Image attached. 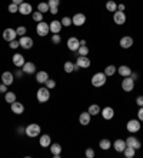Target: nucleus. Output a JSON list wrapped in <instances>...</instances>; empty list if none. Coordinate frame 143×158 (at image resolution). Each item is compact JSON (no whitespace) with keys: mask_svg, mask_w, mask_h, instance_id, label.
Here are the masks:
<instances>
[{"mask_svg":"<svg viewBox=\"0 0 143 158\" xmlns=\"http://www.w3.org/2000/svg\"><path fill=\"white\" fill-rule=\"evenodd\" d=\"M40 131H42V128H40V125L39 124H29L27 127H26V135L27 137H30V138H36V137H39L40 135Z\"/></svg>","mask_w":143,"mask_h":158,"instance_id":"f257e3e1","label":"nucleus"},{"mask_svg":"<svg viewBox=\"0 0 143 158\" xmlns=\"http://www.w3.org/2000/svg\"><path fill=\"white\" fill-rule=\"evenodd\" d=\"M106 78L107 76L105 73H96L92 77V85L93 87H102L106 84Z\"/></svg>","mask_w":143,"mask_h":158,"instance_id":"f03ea898","label":"nucleus"},{"mask_svg":"<svg viewBox=\"0 0 143 158\" xmlns=\"http://www.w3.org/2000/svg\"><path fill=\"white\" fill-rule=\"evenodd\" d=\"M37 101L39 103H46V101H49V98H50V90H49L47 87H42L37 90Z\"/></svg>","mask_w":143,"mask_h":158,"instance_id":"7ed1b4c3","label":"nucleus"},{"mask_svg":"<svg viewBox=\"0 0 143 158\" xmlns=\"http://www.w3.org/2000/svg\"><path fill=\"white\" fill-rule=\"evenodd\" d=\"M135 88V80L132 77H123V81H122V90L126 93L133 91Z\"/></svg>","mask_w":143,"mask_h":158,"instance_id":"20e7f679","label":"nucleus"},{"mask_svg":"<svg viewBox=\"0 0 143 158\" xmlns=\"http://www.w3.org/2000/svg\"><path fill=\"white\" fill-rule=\"evenodd\" d=\"M49 31H50V29H49V24H47V23H44V22H39V23H37V26H36V33L39 34L40 37L47 36Z\"/></svg>","mask_w":143,"mask_h":158,"instance_id":"39448f33","label":"nucleus"},{"mask_svg":"<svg viewBox=\"0 0 143 158\" xmlns=\"http://www.w3.org/2000/svg\"><path fill=\"white\" fill-rule=\"evenodd\" d=\"M19 43H20V47L25 48V50H30L33 47V39L29 36H22L19 39Z\"/></svg>","mask_w":143,"mask_h":158,"instance_id":"423d86ee","label":"nucleus"},{"mask_svg":"<svg viewBox=\"0 0 143 158\" xmlns=\"http://www.w3.org/2000/svg\"><path fill=\"white\" fill-rule=\"evenodd\" d=\"M126 128H127L129 132L135 134V132L140 131V121L139 120H129L127 124H126Z\"/></svg>","mask_w":143,"mask_h":158,"instance_id":"0eeeda50","label":"nucleus"},{"mask_svg":"<svg viewBox=\"0 0 143 158\" xmlns=\"http://www.w3.org/2000/svg\"><path fill=\"white\" fill-rule=\"evenodd\" d=\"M113 22L118 24V26H122L126 23V15L125 11H120V10H116L113 13Z\"/></svg>","mask_w":143,"mask_h":158,"instance_id":"6e6552de","label":"nucleus"},{"mask_svg":"<svg viewBox=\"0 0 143 158\" xmlns=\"http://www.w3.org/2000/svg\"><path fill=\"white\" fill-rule=\"evenodd\" d=\"M90 64H92V61L87 56H79L76 60V66H79L80 69H87V67H90Z\"/></svg>","mask_w":143,"mask_h":158,"instance_id":"1a4fd4ad","label":"nucleus"},{"mask_svg":"<svg viewBox=\"0 0 143 158\" xmlns=\"http://www.w3.org/2000/svg\"><path fill=\"white\" fill-rule=\"evenodd\" d=\"M16 37H17V33H16L15 29H10V27H9V29L3 30V40L10 43L11 40H16Z\"/></svg>","mask_w":143,"mask_h":158,"instance_id":"9d476101","label":"nucleus"},{"mask_svg":"<svg viewBox=\"0 0 143 158\" xmlns=\"http://www.w3.org/2000/svg\"><path fill=\"white\" fill-rule=\"evenodd\" d=\"M84 23H86V16H84L83 13H76V15L72 17V24H74V26H77V27L83 26Z\"/></svg>","mask_w":143,"mask_h":158,"instance_id":"9b49d317","label":"nucleus"},{"mask_svg":"<svg viewBox=\"0 0 143 158\" xmlns=\"http://www.w3.org/2000/svg\"><path fill=\"white\" fill-rule=\"evenodd\" d=\"M19 13H22L23 16L32 15V13H33V7H32V4L26 3V2H23L22 4H19Z\"/></svg>","mask_w":143,"mask_h":158,"instance_id":"f8f14e48","label":"nucleus"},{"mask_svg":"<svg viewBox=\"0 0 143 158\" xmlns=\"http://www.w3.org/2000/svg\"><path fill=\"white\" fill-rule=\"evenodd\" d=\"M10 108H11V113H13V114H16V115L23 114V111H25V106H23L22 103H19L17 100H16L15 103L10 104Z\"/></svg>","mask_w":143,"mask_h":158,"instance_id":"ddd939ff","label":"nucleus"},{"mask_svg":"<svg viewBox=\"0 0 143 158\" xmlns=\"http://www.w3.org/2000/svg\"><path fill=\"white\" fill-rule=\"evenodd\" d=\"M80 47V40L76 39V37H70L67 40V48L70 52H77V48Z\"/></svg>","mask_w":143,"mask_h":158,"instance_id":"4468645a","label":"nucleus"},{"mask_svg":"<svg viewBox=\"0 0 143 158\" xmlns=\"http://www.w3.org/2000/svg\"><path fill=\"white\" fill-rule=\"evenodd\" d=\"M62 23H60V20H53V22L49 23V29H50V33L53 34H57L62 31Z\"/></svg>","mask_w":143,"mask_h":158,"instance_id":"2eb2a0df","label":"nucleus"},{"mask_svg":"<svg viewBox=\"0 0 143 158\" xmlns=\"http://www.w3.org/2000/svg\"><path fill=\"white\" fill-rule=\"evenodd\" d=\"M13 81H15V76H13V73H10V71H4V73L2 74V83L6 84L7 87L13 84Z\"/></svg>","mask_w":143,"mask_h":158,"instance_id":"dca6fc26","label":"nucleus"},{"mask_svg":"<svg viewBox=\"0 0 143 158\" xmlns=\"http://www.w3.org/2000/svg\"><path fill=\"white\" fill-rule=\"evenodd\" d=\"M22 70L25 74H34L36 73V64L32 61H26L25 64H23Z\"/></svg>","mask_w":143,"mask_h":158,"instance_id":"f3484780","label":"nucleus"},{"mask_svg":"<svg viewBox=\"0 0 143 158\" xmlns=\"http://www.w3.org/2000/svg\"><path fill=\"white\" fill-rule=\"evenodd\" d=\"M125 141H126V145L133 147L135 150H140V147H142V143L136 137H127V140H125Z\"/></svg>","mask_w":143,"mask_h":158,"instance_id":"a211bd4d","label":"nucleus"},{"mask_svg":"<svg viewBox=\"0 0 143 158\" xmlns=\"http://www.w3.org/2000/svg\"><path fill=\"white\" fill-rule=\"evenodd\" d=\"M100 114H102V117L105 118V120H112V118L114 117V110L112 107H105V108L100 111Z\"/></svg>","mask_w":143,"mask_h":158,"instance_id":"6ab92c4d","label":"nucleus"},{"mask_svg":"<svg viewBox=\"0 0 143 158\" xmlns=\"http://www.w3.org/2000/svg\"><path fill=\"white\" fill-rule=\"evenodd\" d=\"M50 151H51V154H53V157L55 158H60V155H62V145L57 143L55 144H50Z\"/></svg>","mask_w":143,"mask_h":158,"instance_id":"aec40b11","label":"nucleus"},{"mask_svg":"<svg viewBox=\"0 0 143 158\" xmlns=\"http://www.w3.org/2000/svg\"><path fill=\"white\" fill-rule=\"evenodd\" d=\"M133 46V39L130 36H123L120 39V47L122 48H130Z\"/></svg>","mask_w":143,"mask_h":158,"instance_id":"412c9836","label":"nucleus"},{"mask_svg":"<svg viewBox=\"0 0 143 158\" xmlns=\"http://www.w3.org/2000/svg\"><path fill=\"white\" fill-rule=\"evenodd\" d=\"M39 144H40V147H43V148H49V147H50V144H51V137L49 135V134L40 135Z\"/></svg>","mask_w":143,"mask_h":158,"instance_id":"4be33fe9","label":"nucleus"},{"mask_svg":"<svg viewBox=\"0 0 143 158\" xmlns=\"http://www.w3.org/2000/svg\"><path fill=\"white\" fill-rule=\"evenodd\" d=\"M90 118H92V115L89 114V111H83V113L79 115V123H80L82 125H89L90 124Z\"/></svg>","mask_w":143,"mask_h":158,"instance_id":"5701e85b","label":"nucleus"},{"mask_svg":"<svg viewBox=\"0 0 143 158\" xmlns=\"http://www.w3.org/2000/svg\"><path fill=\"white\" fill-rule=\"evenodd\" d=\"M11 61H13V64H15L16 67H23V64H25V57H23V54H20V53H16L15 56H13V59H11Z\"/></svg>","mask_w":143,"mask_h":158,"instance_id":"b1692460","label":"nucleus"},{"mask_svg":"<svg viewBox=\"0 0 143 158\" xmlns=\"http://www.w3.org/2000/svg\"><path fill=\"white\" fill-rule=\"evenodd\" d=\"M118 73L120 74L122 77H130L132 69H130L129 66H120V67H118Z\"/></svg>","mask_w":143,"mask_h":158,"instance_id":"393cba45","label":"nucleus"},{"mask_svg":"<svg viewBox=\"0 0 143 158\" xmlns=\"http://www.w3.org/2000/svg\"><path fill=\"white\" fill-rule=\"evenodd\" d=\"M113 148L118 151V152H123L126 148V141L125 140H116L113 143Z\"/></svg>","mask_w":143,"mask_h":158,"instance_id":"a878e982","label":"nucleus"},{"mask_svg":"<svg viewBox=\"0 0 143 158\" xmlns=\"http://www.w3.org/2000/svg\"><path fill=\"white\" fill-rule=\"evenodd\" d=\"M49 78V74L46 71H37L36 73V81L37 83H40V84H44Z\"/></svg>","mask_w":143,"mask_h":158,"instance_id":"bb28decb","label":"nucleus"},{"mask_svg":"<svg viewBox=\"0 0 143 158\" xmlns=\"http://www.w3.org/2000/svg\"><path fill=\"white\" fill-rule=\"evenodd\" d=\"M16 93L15 91H6V94H4V100H6V103L11 104V103H15L16 101Z\"/></svg>","mask_w":143,"mask_h":158,"instance_id":"cd10ccee","label":"nucleus"},{"mask_svg":"<svg viewBox=\"0 0 143 158\" xmlns=\"http://www.w3.org/2000/svg\"><path fill=\"white\" fill-rule=\"evenodd\" d=\"M99 147H100V150L107 151L110 147H112V143H110V140H107V138H103V140H100Z\"/></svg>","mask_w":143,"mask_h":158,"instance_id":"c85d7f7f","label":"nucleus"},{"mask_svg":"<svg viewBox=\"0 0 143 158\" xmlns=\"http://www.w3.org/2000/svg\"><path fill=\"white\" fill-rule=\"evenodd\" d=\"M123 154H125L126 158H133V157H135V154H136V150L133 147H129V145H126L125 151H123Z\"/></svg>","mask_w":143,"mask_h":158,"instance_id":"c756f323","label":"nucleus"},{"mask_svg":"<svg viewBox=\"0 0 143 158\" xmlns=\"http://www.w3.org/2000/svg\"><path fill=\"white\" fill-rule=\"evenodd\" d=\"M116 71H118V67L113 66V64H110V66H107L106 69H105V71H103V73L106 74L107 77H110V76H113Z\"/></svg>","mask_w":143,"mask_h":158,"instance_id":"7c9ffc66","label":"nucleus"},{"mask_svg":"<svg viewBox=\"0 0 143 158\" xmlns=\"http://www.w3.org/2000/svg\"><path fill=\"white\" fill-rule=\"evenodd\" d=\"M87 111H89V114L90 115H97V114H100V111L102 110H100V107L97 106V104H92V106L89 107Z\"/></svg>","mask_w":143,"mask_h":158,"instance_id":"2f4dec72","label":"nucleus"},{"mask_svg":"<svg viewBox=\"0 0 143 158\" xmlns=\"http://www.w3.org/2000/svg\"><path fill=\"white\" fill-rule=\"evenodd\" d=\"M49 9H50V7H49V4L46 3V2H42V3H39V4H37V10H39V11H42L43 15H44V13H47V11H49Z\"/></svg>","mask_w":143,"mask_h":158,"instance_id":"473e14b6","label":"nucleus"},{"mask_svg":"<svg viewBox=\"0 0 143 158\" xmlns=\"http://www.w3.org/2000/svg\"><path fill=\"white\" fill-rule=\"evenodd\" d=\"M106 9L109 11H113L114 13V11L118 10V4H116V2H113V0H109V2L106 3Z\"/></svg>","mask_w":143,"mask_h":158,"instance_id":"72a5a7b5","label":"nucleus"},{"mask_svg":"<svg viewBox=\"0 0 143 158\" xmlns=\"http://www.w3.org/2000/svg\"><path fill=\"white\" fill-rule=\"evenodd\" d=\"M63 69H65L66 73H73L74 71V64L72 61H66L65 64H63Z\"/></svg>","mask_w":143,"mask_h":158,"instance_id":"f704fd0d","label":"nucleus"},{"mask_svg":"<svg viewBox=\"0 0 143 158\" xmlns=\"http://www.w3.org/2000/svg\"><path fill=\"white\" fill-rule=\"evenodd\" d=\"M32 17H33V20L34 22H43V13H42V11H33V13H32Z\"/></svg>","mask_w":143,"mask_h":158,"instance_id":"c9c22d12","label":"nucleus"},{"mask_svg":"<svg viewBox=\"0 0 143 158\" xmlns=\"http://www.w3.org/2000/svg\"><path fill=\"white\" fill-rule=\"evenodd\" d=\"M77 54L79 56H87L89 54V47L84 44V46H80V47L77 48Z\"/></svg>","mask_w":143,"mask_h":158,"instance_id":"e433bc0d","label":"nucleus"},{"mask_svg":"<svg viewBox=\"0 0 143 158\" xmlns=\"http://www.w3.org/2000/svg\"><path fill=\"white\" fill-rule=\"evenodd\" d=\"M60 23H62L63 27H69V26H72V19L67 17V16H65V17L60 20Z\"/></svg>","mask_w":143,"mask_h":158,"instance_id":"4c0bfd02","label":"nucleus"},{"mask_svg":"<svg viewBox=\"0 0 143 158\" xmlns=\"http://www.w3.org/2000/svg\"><path fill=\"white\" fill-rule=\"evenodd\" d=\"M16 33H17V36H26V33H27V29H26L25 26H19L17 29H16Z\"/></svg>","mask_w":143,"mask_h":158,"instance_id":"58836bf2","label":"nucleus"},{"mask_svg":"<svg viewBox=\"0 0 143 158\" xmlns=\"http://www.w3.org/2000/svg\"><path fill=\"white\" fill-rule=\"evenodd\" d=\"M7 10H9V13H17V11H19V4H15V3L9 4Z\"/></svg>","mask_w":143,"mask_h":158,"instance_id":"ea45409f","label":"nucleus"},{"mask_svg":"<svg viewBox=\"0 0 143 158\" xmlns=\"http://www.w3.org/2000/svg\"><path fill=\"white\" fill-rule=\"evenodd\" d=\"M44 84H46V87H47L49 90H53V88L56 87V81L51 80V78H47V81H46Z\"/></svg>","mask_w":143,"mask_h":158,"instance_id":"a19ab883","label":"nucleus"},{"mask_svg":"<svg viewBox=\"0 0 143 158\" xmlns=\"http://www.w3.org/2000/svg\"><path fill=\"white\" fill-rule=\"evenodd\" d=\"M60 41H62V36H60L59 33H57V34H53V36H51V43H53V44H59Z\"/></svg>","mask_w":143,"mask_h":158,"instance_id":"79ce46f5","label":"nucleus"},{"mask_svg":"<svg viewBox=\"0 0 143 158\" xmlns=\"http://www.w3.org/2000/svg\"><path fill=\"white\" fill-rule=\"evenodd\" d=\"M47 4H49V7H59V6H60V0H49Z\"/></svg>","mask_w":143,"mask_h":158,"instance_id":"37998d69","label":"nucleus"},{"mask_svg":"<svg viewBox=\"0 0 143 158\" xmlns=\"http://www.w3.org/2000/svg\"><path fill=\"white\" fill-rule=\"evenodd\" d=\"M9 47L13 48V50H16V48L20 47V43H19V40H11L10 44H9Z\"/></svg>","mask_w":143,"mask_h":158,"instance_id":"c03bdc74","label":"nucleus"},{"mask_svg":"<svg viewBox=\"0 0 143 158\" xmlns=\"http://www.w3.org/2000/svg\"><path fill=\"white\" fill-rule=\"evenodd\" d=\"M84 154H86L87 158H95V150H93V148H87Z\"/></svg>","mask_w":143,"mask_h":158,"instance_id":"a18cd8bd","label":"nucleus"},{"mask_svg":"<svg viewBox=\"0 0 143 158\" xmlns=\"http://www.w3.org/2000/svg\"><path fill=\"white\" fill-rule=\"evenodd\" d=\"M137 118H139V121H143V107H139V111H137Z\"/></svg>","mask_w":143,"mask_h":158,"instance_id":"49530a36","label":"nucleus"},{"mask_svg":"<svg viewBox=\"0 0 143 158\" xmlns=\"http://www.w3.org/2000/svg\"><path fill=\"white\" fill-rule=\"evenodd\" d=\"M136 104L139 107H143V96H139L137 98H136Z\"/></svg>","mask_w":143,"mask_h":158,"instance_id":"de8ad7c7","label":"nucleus"},{"mask_svg":"<svg viewBox=\"0 0 143 158\" xmlns=\"http://www.w3.org/2000/svg\"><path fill=\"white\" fill-rule=\"evenodd\" d=\"M49 11H50L51 15H57V13H59V7H50Z\"/></svg>","mask_w":143,"mask_h":158,"instance_id":"09e8293b","label":"nucleus"},{"mask_svg":"<svg viewBox=\"0 0 143 158\" xmlns=\"http://www.w3.org/2000/svg\"><path fill=\"white\" fill-rule=\"evenodd\" d=\"M6 91H7V85L2 83V84H0V93H6Z\"/></svg>","mask_w":143,"mask_h":158,"instance_id":"8fccbe9b","label":"nucleus"},{"mask_svg":"<svg viewBox=\"0 0 143 158\" xmlns=\"http://www.w3.org/2000/svg\"><path fill=\"white\" fill-rule=\"evenodd\" d=\"M15 76H16L17 78H22V76H23V70H16Z\"/></svg>","mask_w":143,"mask_h":158,"instance_id":"3c124183","label":"nucleus"},{"mask_svg":"<svg viewBox=\"0 0 143 158\" xmlns=\"http://www.w3.org/2000/svg\"><path fill=\"white\" fill-rule=\"evenodd\" d=\"M130 77H132L133 78V80H137V78H139V76H137V73H132V74H130Z\"/></svg>","mask_w":143,"mask_h":158,"instance_id":"603ef678","label":"nucleus"},{"mask_svg":"<svg viewBox=\"0 0 143 158\" xmlns=\"http://www.w3.org/2000/svg\"><path fill=\"white\" fill-rule=\"evenodd\" d=\"M25 0H11V3H15V4H22Z\"/></svg>","mask_w":143,"mask_h":158,"instance_id":"864d4df0","label":"nucleus"},{"mask_svg":"<svg viewBox=\"0 0 143 158\" xmlns=\"http://www.w3.org/2000/svg\"><path fill=\"white\" fill-rule=\"evenodd\" d=\"M118 10L123 11V10H125V6H123V4H119V6H118Z\"/></svg>","mask_w":143,"mask_h":158,"instance_id":"5fc2aeb1","label":"nucleus"}]
</instances>
